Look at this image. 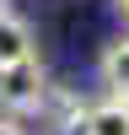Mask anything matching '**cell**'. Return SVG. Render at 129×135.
<instances>
[{
    "label": "cell",
    "mask_w": 129,
    "mask_h": 135,
    "mask_svg": "<svg viewBox=\"0 0 129 135\" xmlns=\"http://www.w3.org/2000/svg\"><path fill=\"white\" fill-rule=\"evenodd\" d=\"M43 92H49V76H43V65H38V60L0 70V114H16V119L38 114Z\"/></svg>",
    "instance_id": "obj_1"
},
{
    "label": "cell",
    "mask_w": 129,
    "mask_h": 135,
    "mask_svg": "<svg viewBox=\"0 0 129 135\" xmlns=\"http://www.w3.org/2000/svg\"><path fill=\"white\" fill-rule=\"evenodd\" d=\"M81 114H86V97L64 92V86H49L43 103H38V124H43V135H75V130H81Z\"/></svg>",
    "instance_id": "obj_2"
},
{
    "label": "cell",
    "mask_w": 129,
    "mask_h": 135,
    "mask_svg": "<svg viewBox=\"0 0 129 135\" xmlns=\"http://www.w3.org/2000/svg\"><path fill=\"white\" fill-rule=\"evenodd\" d=\"M32 49H38V38H32V22L16 16L11 6H0V70H11V65H27Z\"/></svg>",
    "instance_id": "obj_3"
},
{
    "label": "cell",
    "mask_w": 129,
    "mask_h": 135,
    "mask_svg": "<svg viewBox=\"0 0 129 135\" xmlns=\"http://www.w3.org/2000/svg\"><path fill=\"white\" fill-rule=\"evenodd\" d=\"M75 135H129V97H113V92H108L102 103H86Z\"/></svg>",
    "instance_id": "obj_4"
},
{
    "label": "cell",
    "mask_w": 129,
    "mask_h": 135,
    "mask_svg": "<svg viewBox=\"0 0 129 135\" xmlns=\"http://www.w3.org/2000/svg\"><path fill=\"white\" fill-rule=\"evenodd\" d=\"M102 86L113 97H129V38L108 43V54H102Z\"/></svg>",
    "instance_id": "obj_5"
},
{
    "label": "cell",
    "mask_w": 129,
    "mask_h": 135,
    "mask_svg": "<svg viewBox=\"0 0 129 135\" xmlns=\"http://www.w3.org/2000/svg\"><path fill=\"white\" fill-rule=\"evenodd\" d=\"M0 135H27V130H22L16 114H0Z\"/></svg>",
    "instance_id": "obj_6"
},
{
    "label": "cell",
    "mask_w": 129,
    "mask_h": 135,
    "mask_svg": "<svg viewBox=\"0 0 129 135\" xmlns=\"http://www.w3.org/2000/svg\"><path fill=\"white\" fill-rule=\"evenodd\" d=\"M113 6H118V16H124V22H129V0H113Z\"/></svg>",
    "instance_id": "obj_7"
},
{
    "label": "cell",
    "mask_w": 129,
    "mask_h": 135,
    "mask_svg": "<svg viewBox=\"0 0 129 135\" xmlns=\"http://www.w3.org/2000/svg\"><path fill=\"white\" fill-rule=\"evenodd\" d=\"M0 6H6V0H0Z\"/></svg>",
    "instance_id": "obj_8"
}]
</instances>
